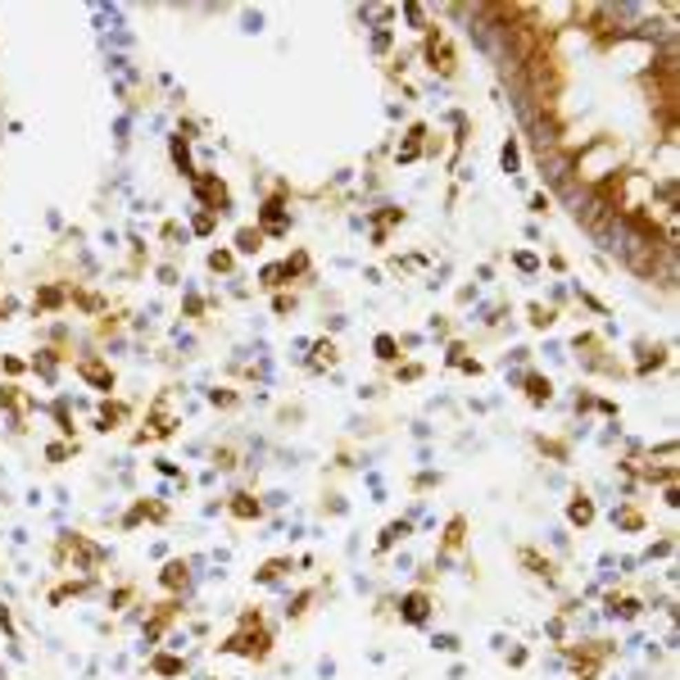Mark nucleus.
<instances>
[{
    "label": "nucleus",
    "instance_id": "f257e3e1",
    "mask_svg": "<svg viewBox=\"0 0 680 680\" xmlns=\"http://www.w3.org/2000/svg\"><path fill=\"white\" fill-rule=\"evenodd\" d=\"M218 653H236V658H249V662H268L272 658V630L263 626L259 608H254V612H240V626L218 644Z\"/></svg>",
    "mask_w": 680,
    "mask_h": 680
},
{
    "label": "nucleus",
    "instance_id": "f03ea898",
    "mask_svg": "<svg viewBox=\"0 0 680 680\" xmlns=\"http://www.w3.org/2000/svg\"><path fill=\"white\" fill-rule=\"evenodd\" d=\"M572 173L581 177V182H590V186H599L604 177H612V173H621L617 168V150H612V141H594L590 150H581V154H572Z\"/></svg>",
    "mask_w": 680,
    "mask_h": 680
},
{
    "label": "nucleus",
    "instance_id": "7ed1b4c3",
    "mask_svg": "<svg viewBox=\"0 0 680 680\" xmlns=\"http://www.w3.org/2000/svg\"><path fill=\"white\" fill-rule=\"evenodd\" d=\"M54 558H59V562L73 558L77 567H100L109 553L100 549V544H91L87 535H77V530H64V535H59V544H54Z\"/></svg>",
    "mask_w": 680,
    "mask_h": 680
},
{
    "label": "nucleus",
    "instance_id": "20e7f679",
    "mask_svg": "<svg viewBox=\"0 0 680 680\" xmlns=\"http://www.w3.org/2000/svg\"><path fill=\"white\" fill-rule=\"evenodd\" d=\"M77 377L87 381V386H96L100 395H114V386H119V377H114V367H109L105 358H96V354L77 358Z\"/></svg>",
    "mask_w": 680,
    "mask_h": 680
},
{
    "label": "nucleus",
    "instance_id": "39448f33",
    "mask_svg": "<svg viewBox=\"0 0 680 680\" xmlns=\"http://www.w3.org/2000/svg\"><path fill=\"white\" fill-rule=\"evenodd\" d=\"M426 59H431V68L440 77H453V68H458V54H453V45L444 41V32L435 28V32H426Z\"/></svg>",
    "mask_w": 680,
    "mask_h": 680
},
{
    "label": "nucleus",
    "instance_id": "423d86ee",
    "mask_svg": "<svg viewBox=\"0 0 680 680\" xmlns=\"http://www.w3.org/2000/svg\"><path fill=\"white\" fill-rule=\"evenodd\" d=\"M195 191H200V200L209 205V214H227V209H231V195H227V186L218 182L214 173H195Z\"/></svg>",
    "mask_w": 680,
    "mask_h": 680
},
{
    "label": "nucleus",
    "instance_id": "0eeeda50",
    "mask_svg": "<svg viewBox=\"0 0 680 680\" xmlns=\"http://www.w3.org/2000/svg\"><path fill=\"white\" fill-rule=\"evenodd\" d=\"M517 562H522V567H526L530 576H540L544 585H558V567H553V562L544 558L540 549H530V544H522V549H517Z\"/></svg>",
    "mask_w": 680,
    "mask_h": 680
},
{
    "label": "nucleus",
    "instance_id": "6e6552de",
    "mask_svg": "<svg viewBox=\"0 0 680 680\" xmlns=\"http://www.w3.org/2000/svg\"><path fill=\"white\" fill-rule=\"evenodd\" d=\"M400 617L409 621V626H426V617H431V594L426 590H409L400 604Z\"/></svg>",
    "mask_w": 680,
    "mask_h": 680
},
{
    "label": "nucleus",
    "instance_id": "1a4fd4ad",
    "mask_svg": "<svg viewBox=\"0 0 680 680\" xmlns=\"http://www.w3.org/2000/svg\"><path fill=\"white\" fill-rule=\"evenodd\" d=\"M141 522H168V508L163 504H154V499H136V504H132V513L127 517H123V526H141Z\"/></svg>",
    "mask_w": 680,
    "mask_h": 680
},
{
    "label": "nucleus",
    "instance_id": "9d476101",
    "mask_svg": "<svg viewBox=\"0 0 680 680\" xmlns=\"http://www.w3.org/2000/svg\"><path fill=\"white\" fill-rule=\"evenodd\" d=\"M227 513H231L236 522H259V517H263V504H259L254 495H245V490H240V495L227 499Z\"/></svg>",
    "mask_w": 680,
    "mask_h": 680
},
{
    "label": "nucleus",
    "instance_id": "9b49d317",
    "mask_svg": "<svg viewBox=\"0 0 680 680\" xmlns=\"http://www.w3.org/2000/svg\"><path fill=\"white\" fill-rule=\"evenodd\" d=\"M177 608H182V604H177V599H168V604H159V608L150 612V621H145V639H150V644L163 635V630H168V621L177 617Z\"/></svg>",
    "mask_w": 680,
    "mask_h": 680
},
{
    "label": "nucleus",
    "instance_id": "f8f14e48",
    "mask_svg": "<svg viewBox=\"0 0 680 680\" xmlns=\"http://www.w3.org/2000/svg\"><path fill=\"white\" fill-rule=\"evenodd\" d=\"M159 585L163 590H186V585H191V567H186L182 558H173V562H163V572H159Z\"/></svg>",
    "mask_w": 680,
    "mask_h": 680
},
{
    "label": "nucleus",
    "instance_id": "ddd939ff",
    "mask_svg": "<svg viewBox=\"0 0 680 680\" xmlns=\"http://www.w3.org/2000/svg\"><path fill=\"white\" fill-rule=\"evenodd\" d=\"M522 386H526V400L535 404V409H544V404L553 400V381L540 377V372H526V381H522Z\"/></svg>",
    "mask_w": 680,
    "mask_h": 680
},
{
    "label": "nucleus",
    "instance_id": "4468645a",
    "mask_svg": "<svg viewBox=\"0 0 680 680\" xmlns=\"http://www.w3.org/2000/svg\"><path fill=\"white\" fill-rule=\"evenodd\" d=\"M409 535H413V522H404V517L400 522H386V530L377 535V553H390L400 540H409Z\"/></svg>",
    "mask_w": 680,
    "mask_h": 680
},
{
    "label": "nucleus",
    "instance_id": "2eb2a0df",
    "mask_svg": "<svg viewBox=\"0 0 680 680\" xmlns=\"http://www.w3.org/2000/svg\"><path fill=\"white\" fill-rule=\"evenodd\" d=\"M463 540H467V517H463V513H453V517H449V526H444L440 553H458V549H463Z\"/></svg>",
    "mask_w": 680,
    "mask_h": 680
},
{
    "label": "nucleus",
    "instance_id": "dca6fc26",
    "mask_svg": "<svg viewBox=\"0 0 680 680\" xmlns=\"http://www.w3.org/2000/svg\"><path fill=\"white\" fill-rule=\"evenodd\" d=\"M567 522L585 530V526H590V522H594V499L576 490V495H572V504H567Z\"/></svg>",
    "mask_w": 680,
    "mask_h": 680
},
{
    "label": "nucleus",
    "instance_id": "f3484780",
    "mask_svg": "<svg viewBox=\"0 0 680 680\" xmlns=\"http://www.w3.org/2000/svg\"><path fill=\"white\" fill-rule=\"evenodd\" d=\"M123 418H127V404L119 400H105L96 413V431H114V426H123Z\"/></svg>",
    "mask_w": 680,
    "mask_h": 680
},
{
    "label": "nucleus",
    "instance_id": "a211bd4d",
    "mask_svg": "<svg viewBox=\"0 0 680 680\" xmlns=\"http://www.w3.org/2000/svg\"><path fill=\"white\" fill-rule=\"evenodd\" d=\"M662 363H667V345H648V340H644V345H639V363H635V372H639V377H648V372H658Z\"/></svg>",
    "mask_w": 680,
    "mask_h": 680
},
{
    "label": "nucleus",
    "instance_id": "6ab92c4d",
    "mask_svg": "<svg viewBox=\"0 0 680 680\" xmlns=\"http://www.w3.org/2000/svg\"><path fill=\"white\" fill-rule=\"evenodd\" d=\"M608 612L621 617V621H635V617L644 612V604H639V599H630V594H608Z\"/></svg>",
    "mask_w": 680,
    "mask_h": 680
},
{
    "label": "nucleus",
    "instance_id": "aec40b11",
    "mask_svg": "<svg viewBox=\"0 0 680 680\" xmlns=\"http://www.w3.org/2000/svg\"><path fill=\"white\" fill-rule=\"evenodd\" d=\"M286 572H291V558H268L259 572H254V581H259V585H277Z\"/></svg>",
    "mask_w": 680,
    "mask_h": 680
},
{
    "label": "nucleus",
    "instance_id": "412c9836",
    "mask_svg": "<svg viewBox=\"0 0 680 680\" xmlns=\"http://www.w3.org/2000/svg\"><path fill=\"white\" fill-rule=\"evenodd\" d=\"M263 249V231L259 227H240L236 231V254H259Z\"/></svg>",
    "mask_w": 680,
    "mask_h": 680
},
{
    "label": "nucleus",
    "instance_id": "4be33fe9",
    "mask_svg": "<svg viewBox=\"0 0 680 680\" xmlns=\"http://www.w3.org/2000/svg\"><path fill=\"white\" fill-rule=\"evenodd\" d=\"M150 671H154V676H168V680H173V676H182V671H186V662L173 658V653H159V658L150 662Z\"/></svg>",
    "mask_w": 680,
    "mask_h": 680
},
{
    "label": "nucleus",
    "instance_id": "5701e85b",
    "mask_svg": "<svg viewBox=\"0 0 680 680\" xmlns=\"http://www.w3.org/2000/svg\"><path fill=\"white\" fill-rule=\"evenodd\" d=\"M535 444H540V453H549V458H558V463L572 458V444L567 440H544V435H535Z\"/></svg>",
    "mask_w": 680,
    "mask_h": 680
},
{
    "label": "nucleus",
    "instance_id": "b1692460",
    "mask_svg": "<svg viewBox=\"0 0 680 680\" xmlns=\"http://www.w3.org/2000/svg\"><path fill=\"white\" fill-rule=\"evenodd\" d=\"M526 313H530V327H540V331H549V327L558 322V313H553L549 304H530Z\"/></svg>",
    "mask_w": 680,
    "mask_h": 680
},
{
    "label": "nucleus",
    "instance_id": "393cba45",
    "mask_svg": "<svg viewBox=\"0 0 680 680\" xmlns=\"http://www.w3.org/2000/svg\"><path fill=\"white\" fill-rule=\"evenodd\" d=\"M68 295L59 291V286H45V291H37V313H45V309H59Z\"/></svg>",
    "mask_w": 680,
    "mask_h": 680
},
{
    "label": "nucleus",
    "instance_id": "a878e982",
    "mask_svg": "<svg viewBox=\"0 0 680 680\" xmlns=\"http://www.w3.org/2000/svg\"><path fill=\"white\" fill-rule=\"evenodd\" d=\"M91 581H64L59 590H50V604H64V599H73V594H87Z\"/></svg>",
    "mask_w": 680,
    "mask_h": 680
},
{
    "label": "nucleus",
    "instance_id": "bb28decb",
    "mask_svg": "<svg viewBox=\"0 0 680 680\" xmlns=\"http://www.w3.org/2000/svg\"><path fill=\"white\" fill-rule=\"evenodd\" d=\"M313 367H331L336 363V358H340V349H336V340H318V345H313Z\"/></svg>",
    "mask_w": 680,
    "mask_h": 680
},
{
    "label": "nucleus",
    "instance_id": "cd10ccee",
    "mask_svg": "<svg viewBox=\"0 0 680 680\" xmlns=\"http://www.w3.org/2000/svg\"><path fill=\"white\" fill-rule=\"evenodd\" d=\"M372 349H377L381 363H395V358H400V340H395V336H377V345Z\"/></svg>",
    "mask_w": 680,
    "mask_h": 680
},
{
    "label": "nucleus",
    "instance_id": "c85d7f7f",
    "mask_svg": "<svg viewBox=\"0 0 680 680\" xmlns=\"http://www.w3.org/2000/svg\"><path fill=\"white\" fill-rule=\"evenodd\" d=\"M173 159H177V168H182V177H191V182H195V168H191V154H186V141L182 136H173Z\"/></svg>",
    "mask_w": 680,
    "mask_h": 680
},
{
    "label": "nucleus",
    "instance_id": "c756f323",
    "mask_svg": "<svg viewBox=\"0 0 680 680\" xmlns=\"http://www.w3.org/2000/svg\"><path fill=\"white\" fill-rule=\"evenodd\" d=\"M612 522H617L621 530H644V513H635V508H621Z\"/></svg>",
    "mask_w": 680,
    "mask_h": 680
},
{
    "label": "nucleus",
    "instance_id": "7c9ffc66",
    "mask_svg": "<svg viewBox=\"0 0 680 680\" xmlns=\"http://www.w3.org/2000/svg\"><path fill=\"white\" fill-rule=\"evenodd\" d=\"M209 404H214V409H236L240 395L236 390H209Z\"/></svg>",
    "mask_w": 680,
    "mask_h": 680
},
{
    "label": "nucleus",
    "instance_id": "2f4dec72",
    "mask_svg": "<svg viewBox=\"0 0 680 680\" xmlns=\"http://www.w3.org/2000/svg\"><path fill=\"white\" fill-rule=\"evenodd\" d=\"M214 467H218V472H231V467H236V449H231V444L214 449Z\"/></svg>",
    "mask_w": 680,
    "mask_h": 680
},
{
    "label": "nucleus",
    "instance_id": "473e14b6",
    "mask_svg": "<svg viewBox=\"0 0 680 680\" xmlns=\"http://www.w3.org/2000/svg\"><path fill=\"white\" fill-rule=\"evenodd\" d=\"M209 268L214 272H231V249H214V254H209Z\"/></svg>",
    "mask_w": 680,
    "mask_h": 680
},
{
    "label": "nucleus",
    "instance_id": "72a5a7b5",
    "mask_svg": "<svg viewBox=\"0 0 680 680\" xmlns=\"http://www.w3.org/2000/svg\"><path fill=\"white\" fill-rule=\"evenodd\" d=\"M73 449H77V444H64V440H54L50 449H45V458H50V463H64V458H68Z\"/></svg>",
    "mask_w": 680,
    "mask_h": 680
},
{
    "label": "nucleus",
    "instance_id": "f704fd0d",
    "mask_svg": "<svg viewBox=\"0 0 680 680\" xmlns=\"http://www.w3.org/2000/svg\"><path fill=\"white\" fill-rule=\"evenodd\" d=\"M309 604H313V590H304V594H295V604H291V608H286V612H291V617H304V612H309Z\"/></svg>",
    "mask_w": 680,
    "mask_h": 680
},
{
    "label": "nucleus",
    "instance_id": "c9c22d12",
    "mask_svg": "<svg viewBox=\"0 0 680 680\" xmlns=\"http://www.w3.org/2000/svg\"><path fill=\"white\" fill-rule=\"evenodd\" d=\"M54 422H59V431H64V435H73V418H68V404L64 400L54 404Z\"/></svg>",
    "mask_w": 680,
    "mask_h": 680
},
{
    "label": "nucleus",
    "instance_id": "e433bc0d",
    "mask_svg": "<svg viewBox=\"0 0 680 680\" xmlns=\"http://www.w3.org/2000/svg\"><path fill=\"white\" fill-rule=\"evenodd\" d=\"M132 594H136L132 585H119V590L109 594V608H127V604H132Z\"/></svg>",
    "mask_w": 680,
    "mask_h": 680
},
{
    "label": "nucleus",
    "instance_id": "4c0bfd02",
    "mask_svg": "<svg viewBox=\"0 0 680 680\" xmlns=\"http://www.w3.org/2000/svg\"><path fill=\"white\" fill-rule=\"evenodd\" d=\"M440 486V472H422V476H413V490H435Z\"/></svg>",
    "mask_w": 680,
    "mask_h": 680
},
{
    "label": "nucleus",
    "instance_id": "58836bf2",
    "mask_svg": "<svg viewBox=\"0 0 680 680\" xmlns=\"http://www.w3.org/2000/svg\"><path fill=\"white\" fill-rule=\"evenodd\" d=\"M214 223H218V214H209V209H205V214L195 218V231H200V236H209V231H214Z\"/></svg>",
    "mask_w": 680,
    "mask_h": 680
},
{
    "label": "nucleus",
    "instance_id": "ea45409f",
    "mask_svg": "<svg viewBox=\"0 0 680 680\" xmlns=\"http://www.w3.org/2000/svg\"><path fill=\"white\" fill-rule=\"evenodd\" d=\"M395 377H400V381H418V377H422V363H404V367H395Z\"/></svg>",
    "mask_w": 680,
    "mask_h": 680
},
{
    "label": "nucleus",
    "instance_id": "a19ab883",
    "mask_svg": "<svg viewBox=\"0 0 680 680\" xmlns=\"http://www.w3.org/2000/svg\"><path fill=\"white\" fill-rule=\"evenodd\" d=\"M263 286H286V281H281V268H277V263H272V268H263Z\"/></svg>",
    "mask_w": 680,
    "mask_h": 680
},
{
    "label": "nucleus",
    "instance_id": "79ce46f5",
    "mask_svg": "<svg viewBox=\"0 0 680 680\" xmlns=\"http://www.w3.org/2000/svg\"><path fill=\"white\" fill-rule=\"evenodd\" d=\"M504 168H508V173L517 168V145H513V141H508V145H504Z\"/></svg>",
    "mask_w": 680,
    "mask_h": 680
},
{
    "label": "nucleus",
    "instance_id": "37998d69",
    "mask_svg": "<svg viewBox=\"0 0 680 680\" xmlns=\"http://www.w3.org/2000/svg\"><path fill=\"white\" fill-rule=\"evenodd\" d=\"M272 309H277V313H291V309H295V295H277V300H272Z\"/></svg>",
    "mask_w": 680,
    "mask_h": 680
},
{
    "label": "nucleus",
    "instance_id": "c03bdc74",
    "mask_svg": "<svg viewBox=\"0 0 680 680\" xmlns=\"http://www.w3.org/2000/svg\"><path fill=\"white\" fill-rule=\"evenodd\" d=\"M667 553H671V535H667V540H658V544H653V549H648V558H667Z\"/></svg>",
    "mask_w": 680,
    "mask_h": 680
},
{
    "label": "nucleus",
    "instance_id": "a18cd8bd",
    "mask_svg": "<svg viewBox=\"0 0 680 680\" xmlns=\"http://www.w3.org/2000/svg\"><path fill=\"white\" fill-rule=\"evenodd\" d=\"M435 648H440V653H453V648H458V639H453V635H435Z\"/></svg>",
    "mask_w": 680,
    "mask_h": 680
},
{
    "label": "nucleus",
    "instance_id": "49530a36",
    "mask_svg": "<svg viewBox=\"0 0 680 680\" xmlns=\"http://www.w3.org/2000/svg\"><path fill=\"white\" fill-rule=\"evenodd\" d=\"M327 513H336V517H340V513H345V499H340V495H327Z\"/></svg>",
    "mask_w": 680,
    "mask_h": 680
},
{
    "label": "nucleus",
    "instance_id": "de8ad7c7",
    "mask_svg": "<svg viewBox=\"0 0 680 680\" xmlns=\"http://www.w3.org/2000/svg\"><path fill=\"white\" fill-rule=\"evenodd\" d=\"M0 367H5L10 377H19V372H23V363H19V358H0Z\"/></svg>",
    "mask_w": 680,
    "mask_h": 680
},
{
    "label": "nucleus",
    "instance_id": "09e8293b",
    "mask_svg": "<svg viewBox=\"0 0 680 680\" xmlns=\"http://www.w3.org/2000/svg\"><path fill=\"white\" fill-rule=\"evenodd\" d=\"M404 14H409V19L418 23V28H422V23H426V14H422V5H409V10H404Z\"/></svg>",
    "mask_w": 680,
    "mask_h": 680
},
{
    "label": "nucleus",
    "instance_id": "8fccbe9b",
    "mask_svg": "<svg viewBox=\"0 0 680 680\" xmlns=\"http://www.w3.org/2000/svg\"><path fill=\"white\" fill-rule=\"evenodd\" d=\"M0 626H5V630L14 635V621H10V612H5V608H0Z\"/></svg>",
    "mask_w": 680,
    "mask_h": 680
},
{
    "label": "nucleus",
    "instance_id": "3c124183",
    "mask_svg": "<svg viewBox=\"0 0 680 680\" xmlns=\"http://www.w3.org/2000/svg\"><path fill=\"white\" fill-rule=\"evenodd\" d=\"M0 680H5V671H0Z\"/></svg>",
    "mask_w": 680,
    "mask_h": 680
}]
</instances>
